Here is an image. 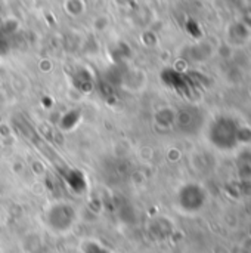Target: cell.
<instances>
[{"label":"cell","instance_id":"cell-1","mask_svg":"<svg viewBox=\"0 0 251 253\" xmlns=\"http://www.w3.org/2000/svg\"><path fill=\"white\" fill-rule=\"evenodd\" d=\"M43 221L46 228L55 236H67L70 234L77 222H78V212L74 205L58 200L47 206L43 215Z\"/></svg>","mask_w":251,"mask_h":253},{"label":"cell","instance_id":"cell-2","mask_svg":"<svg viewBox=\"0 0 251 253\" xmlns=\"http://www.w3.org/2000/svg\"><path fill=\"white\" fill-rule=\"evenodd\" d=\"M80 252L81 253H111V251L104 246L101 242L93 239H86L80 243Z\"/></svg>","mask_w":251,"mask_h":253},{"label":"cell","instance_id":"cell-3","mask_svg":"<svg viewBox=\"0 0 251 253\" xmlns=\"http://www.w3.org/2000/svg\"><path fill=\"white\" fill-rule=\"evenodd\" d=\"M0 253H1V252H0Z\"/></svg>","mask_w":251,"mask_h":253}]
</instances>
